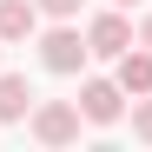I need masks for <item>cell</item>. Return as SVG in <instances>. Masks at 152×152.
<instances>
[{"instance_id":"obj_5","label":"cell","mask_w":152,"mask_h":152,"mask_svg":"<svg viewBox=\"0 0 152 152\" xmlns=\"http://www.w3.org/2000/svg\"><path fill=\"white\" fill-rule=\"evenodd\" d=\"M40 33V7L33 0H0V46H27Z\"/></svg>"},{"instance_id":"obj_10","label":"cell","mask_w":152,"mask_h":152,"mask_svg":"<svg viewBox=\"0 0 152 152\" xmlns=\"http://www.w3.org/2000/svg\"><path fill=\"white\" fill-rule=\"evenodd\" d=\"M139 46H152V13H145V20H139Z\"/></svg>"},{"instance_id":"obj_3","label":"cell","mask_w":152,"mask_h":152,"mask_svg":"<svg viewBox=\"0 0 152 152\" xmlns=\"http://www.w3.org/2000/svg\"><path fill=\"white\" fill-rule=\"evenodd\" d=\"M132 40H139V33H132V20H126V7H106V13L86 20V46H93V60H119Z\"/></svg>"},{"instance_id":"obj_2","label":"cell","mask_w":152,"mask_h":152,"mask_svg":"<svg viewBox=\"0 0 152 152\" xmlns=\"http://www.w3.org/2000/svg\"><path fill=\"white\" fill-rule=\"evenodd\" d=\"M27 126H33L40 145H73L80 126H86V113H80V99H40V106L27 113Z\"/></svg>"},{"instance_id":"obj_9","label":"cell","mask_w":152,"mask_h":152,"mask_svg":"<svg viewBox=\"0 0 152 152\" xmlns=\"http://www.w3.org/2000/svg\"><path fill=\"white\" fill-rule=\"evenodd\" d=\"M33 7H40V20H80L86 0H33Z\"/></svg>"},{"instance_id":"obj_1","label":"cell","mask_w":152,"mask_h":152,"mask_svg":"<svg viewBox=\"0 0 152 152\" xmlns=\"http://www.w3.org/2000/svg\"><path fill=\"white\" fill-rule=\"evenodd\" d=\"M33 40H40V66H46V73H60V80L86 73V60H93V46H86V33L73 27V20H53V27H40Z\"/></svg>"},{"instance_id":"obj_8","label":"cell","mask_w":152,"mask_h":152,"mask_svg":"<svg viewBox=\"0 0 152 152\" xmlns=\"http://www.w3.org/2000/svg\"><path fill=\"white\" fill-rule=\"evenodd\" d=\"M132 139H145V145H152V93H139V99H132Z\"/></svg>"},{"instance_id":"obj_11","label":"cell","mask_w":152,"mask_h":152,"mask_svg":"<svg viewBox=\"0 0 152 152\" xmlns=\"http://www.w3.org/2000/svg\"><path fill=\"white\" fill-rule=\"evenodd\" d=\"M113 7H139V0H113Z\"/></svg>"},{"instance_id":"obj_4","label":"cell","mask_w":152,"mask_h":152,"mask_svg":"<svg viewBox=\"0 0 152 152\" xmlns=\"http://www.w3.org/2000/svg\"><path fill=\"white\" fill-rule=\"evenodd\" d=\"M80 113H86V126H119L126 119V86L119 80H80Z\"/></svg>"},{"instance_id":"obj_7","label":"cell","mask_w":152,"mask_h":152,"mask_svg":"<svg viewBox=\"0 0 152 152\" xmlns=\"http://www.w3.org/2000/svg\"><path fill=\"white\" fill-rule=\"evenodd\" d=\"M33 113V86H27V73H0V126H20Z\"/></svg>"},{"instance_id":"obj_6","label":"cell","mask_w":152,"mask_h":152,"mask_svg":"<svg viewBox=\"0 0 152 152\" xmlns=\"http://www.w3.org/2000/svg\"><path fill=\"white\" fill-rule=\"evenodd\" d=\"M113 80L126 86V99H139V93H152V46H126V53H119V73H113Z\"/></svg>"}]
</instances>
